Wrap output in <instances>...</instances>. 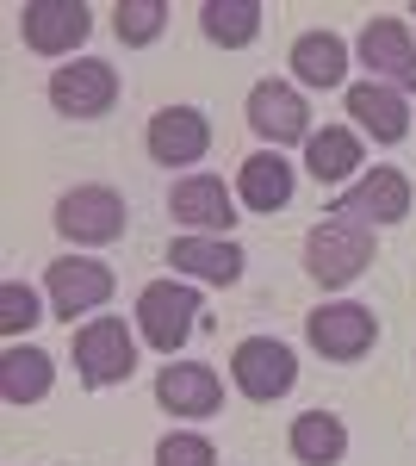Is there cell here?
<instances>
[{"label": "cell", "mask_w": 416, "mask_h": 466, "mask_svg": "<svg viewBox=\"0 0 416 466\" xmlns=\"http://www.w3.org/2000/svg\"><path fill=\"white\" fill-rule=\"evenodd\" d=\"M193 318H199V292L187 287V280H156V287H143L137 329H143V342H149V349L174 355V349L193 336Z\"/></svg>", "instance_id": "7a4b0ae2"}, {"label": "cell", "mask_w": 416, "mask_h": 466, "mask_svg": "<svg viewBox=\"0 0 416 466\" xmlns=\"http://www.w3.org/2000/svg\"><path fill=\"white\" fill-rule=\"evenodd\" d=\"M156 466H218V448H211L206 435H162V448H156Z\"/></svg>", "instance_id": "484cf974"}, {"label": "cell", "mask_w": 416, "mask_h": 466, "mask_svg": "<svg viewBox=\"0 0 416 466\" xmlns=\"http://www.w3.org/2000/svg\"><path fill=\"white\" fill-rule=\"evenodd\" d=\"M112 100H118V69L100 56H81V63L50 75V106L63 118H106Z\"/></svg>", "instance_id": "8992f818"}, {"label": "cell", "mask_w": 416, "mask_h": 466, "mask_svg": "<svg viewBox=\"0 0 416 466\" xmlns=\"http://www.w3.org/2000/svg\"><path fill=\"white\" fill-rule=\"evenodd\" d=\"M168 268L230 287V280L243 274V249H237V243H211V237H180V243H168Z\"/></svg>", "instance_id": "d6986e66"}, {"label": "cell", "mask_w": 416, "mask_h": 466, "mask_svg": "<svg viewBox=\"0 0 416 466\" xmlns=\"http://www.w3.org/2000/svg\"><path fill=\"white\" fill-rule=\"evenodd\" d=\"M305 168H311L323 187H336L360 168V137L342 131V125H330V131H311V144H305Z\"/></svg>", "instance_id": "7402d4cb"}, {"label": "cell", "mask_w": 416, "mask_h": 466, "mask_svg": "<svg viewBox=\"0 0 416 466\" xmlns=\"http://www.w3.org/2000/svg\"><path fill=\"white\" fill-rule=\"evenodd\" d=\"M32 323H44L37 318V292L25 287V280H6V287H0V329L19 336V329H32Z\"/></svg>", "instance_id": "d4e9b609"}, {"label": "cell", "mask_w": 416, "mask_h": 466, "mask_svg": "<svg viewBox=\"0 0 416 466\" xmlns=\"http://www.w3.org/2000/svg\"><path fill=\"white\" fill-rule=\"evenodd\" d=\"M360 63L373 69L380 87H398V94H416V44L404 19H373L360 32Z\"/></svg>", "instance_id": "8fae6325"}, {"label": "cell", "mask_w": 416, "mask_h": 466, "mask_svg": "<svg viewBox=\"0 0 416 466\" xmlns=\"http://www.w3.org/2000/svg\"><path fill=\"white\" fill-rule=\"evenodd\" d=\"M330 218H354V224H398V218H411V180L398 175V168H367V175H360L342 199L330 206Z\"/></svg>", "instance_id": "9c48e42d"}, {"label": "cell", "mask_w": 416, "mask_h": 466, "mask_svg": "<svg viewBox=\"0 0 416 466\" xmlns=\"http://www.w3.org/2000/svg\"><path fill=\"white\" fill-rule=\"evenodd\" d=\"M411 13H416V6H411Z\"/></svg>", "instance_id": "4316f807"}, {"label": "cell", "mask_w": 416, "mask_h": 466, "mask_svg": "<svg viewBox=\"0 0 416 466\" xmlns=\"http://www.w3.org/2000/svg\"><path fill=\"white\" fill-rule=\"evenodd\" d=\"M162 25H168V6H162V0H118V6H112L118 44H156Z\"/></svg>", "instance_id": "cb8c5ba5"}, {"label": "cell", "mask_w": 416, "mask_h": 466, "mask_svg": "<svg viewBox=\"0 0 416 466\" xmlns=\"http://www.w3.org/2000/svg\"><path fill=\"white\" fill-rule=\"evenodd\" d=\"M348 118H354L373 144H398V137L411 131V106H404V94H398V87H380V81L348 87Z\"/></svg>", "instance_id": "9a60e30c"}, {"label": "cell", "mask_w": 416, "mask_h": 466, "mask_svg": "<svg viewBox=\"0 0 416 466\" xmlns=\"http://www.w3.org/2000/svg\"><path fill=\"white\" fill-rule=\"evenodd\" d=\"M44 287H50L56 318H87V311H100L106 299H112V268L87 261V255H63V261H50Z\"/></svg>", "instance_id": "30bf717a"}, {"label": "cell", "mask_w": 416, "mask_h": 466, "mask_svg": "<svg viewBox=\"0 0 416 466\" xmlns=\"http://www.w3.org/2000/svg\"><path fill=\"white\" fill-rule=\"evenodd\" d=\"M249 125L268 137V144H311V112L305 100L286 87V81H261L255 94H249Z\"/></svg>", "instance_id": "7c38bea8"}, {"label": "cell", "mask_w": 416, "mask_h": 466, "mask_svg": "<svg viewBox=\"0 0 416 466\" xmlns=\"http://www.w3.org/2000/svg\"><path fill=\"white\" fill-rule=\"evenodd\" d=\"M75 367H81L87 386H118V380H131L137 342H131L125 318H94L87 323V329L75 336Z\"/></svg>", "instance_id": "277c9868"}, {"label": "cell", "mask_w": 416, "mask_h": 466, "mask_svg": "<svg viewBox=\"0 0 416 466\" xmlns=\"http://www.w3.org/2000/svg\"><path fill=\"white\" fill-rule=\"evenodd\" d=\"M230 380H237V392H243V398L274 404V398L292 392L299 360H292V349L274 342V336H249V342H237V355H230Z\"/></svg>", "instance_id": "3957f363"}, {"label": "cell", "mask_w": 416, "mask_h": 466, "mask_svg": "<svg viewBox=\"0 0 416 466\" xmlns=\"http://www.w3.org/2000/svg\"><path fill=\"white\" fill-rule=\"evenodd\" d=\"M237 193H243L249 212H279V206L292 199V168H286V156H279V149L249 156L243 175H237Z\"/></svg>", "instance_id": "e0dca14e"}, {"label": "cell", "mask_w": 416, "mask_h": 466, "mask_svg": "<svg viewBox=\"0 0 416 466\" xmlns=\"http://www.w3.org/2000/svg\"><path fill=\"white\" fill-rule=\"evenodd\" d=\"M50 380H56V360L44 349H6L0 355V398L6 404H37L50 392Z\"/></svg>", "instance_id": "44dd1931"}, {"label": "cell", "mask_w": 416, "mask_h": 466, "mask_svg": "<svg viewBox=\"0 0 416 466\" xmlns=\"http://www.w3.org/2000/svg\"><path fill=\"white\" fill-rule=\"evenodd\" d=\"M367 261H373V230L354 218H323L305 237V268H311L317 287H348Z\"/></svg>", "instance_id": "6da1fadb"}, {"label": "cell", "mask_w": 416, "mask_h": 466, "mask_svg": "<svg viewBox=\"0 0 416 466\" xmlns=\"http://www.w3.org/2000/svg\"><path fill=\"white\" fill-rule=\"evenodd\" d=\"M87 32H94V13L81 0H25L19 6V37L37 56H69Z\"/></svg>", "instance_id": "5b68a950"}, {"label": "cell", "mask_w": 416, "mask_h": 466, "mask_svg": "<svg viewBox=\"0 0 416 466\" xmlns=\"http://www.w3.org/2000/svg\"><path fill=\"white\" fill-rule=\"evenodd\" d=\"M199 19H206L211 44L243 50V44H255V32H261V0H206Z\"/></svg>", "instance_id": "603a6c76"}, {"label": "cell", "mask_w": 416, "mask_h": 466, "mask_svg": "<svg viewBox=\"0 0 416 466\" xmlns=\"http://www.w3.org/2000/svg\"><path fill=\"white\" fill-rule=\"evenodd\" d=\"M292 75L305 87H342L348 75V44L336 32H305L292 44Z\"/></svg>", "instance_id": "ffe728a7"}, {"label": "cell", "mask_w": 416, "mask_h": 466, "mask_svg": "<svg viewBox=\"0 0 416 466\" xmlns=\"http://www.w3.org/2000/svg\"><path fill=\"white\" fill-rule=\"evenodd\" d=\"M292 461L299 466H336L348 454V430L342 417H330V410H305V417H292Z\"/></svg>", "instance_id": "ac0fdd59"}, {"label": "cell", "mask_w": 416, "mask_h": 466, "mask_svg": "<svg viewBox=\"0 0 416 466\" xmlns=\"http://www.w3.org/2000/svg\"><path fill=\"white\" fill-rule=\"evenodd\" d=\"M156 398H162V410H174V417H218L224 380L211 367H199V360H180V367H162L156 373Z\"/></svg>", "instance_id": "5bb4252c"}, {"label": "cell", "mask_w": 416, "mask_h": 466, "mask_svg": "<svg viewBox=\"0 0 416 466\" xmlns=\"http://www.w3.org/2000/svg\"><path fill=\"white\" fill-rule=\"evenodd\" d=\"M211 149V125L206 112L193 106H162L149 118V156L162 162V168H187V162H199Z\"/></svg>", "instance_id": "4fadbf2b"}, {"label": "cell", "mask_w": 416, "mask_h": 466, "mask_svg": "<svg viewBox=\"0 0 416 466\" xmlns=\"http://www.w3.org/2000/svg\"><path fill=\"white\" fill-rule=\"evenodd\" d=\"M125 199L112 193V187H75L63 193V206H56V230L75 237V243H118L125 237Z\"/></svg>", "instance_id": "ba28073f"}, {"label": "cell", "mask_w": 416, "mask_h": 466, "mask_svg": "<svg viewBox=\"0 0 416 466\" xmlns=\"http://www.w3.org/2000/svg\"><path fill=\"white\" fill-rule=\"evenodd\" d=\"M168 212L180 218L187 230H230V224H237V212H230V193H224V180H218V175H187V180H174Z\"/></svg>", "instance_id": "2e32d148"}, {"label": "cell", "mask_w": 416, "mask_h": 466, "mask_svg": "<svg viewBox=\"0 0 416 466\" xmlns=\"http://www.w3.org/2000/svg\"><path fill=\"white\" fill-rule=\"evenodd\" d=\"M305 336L323 360H360L373 342H380V318L367 305H317L305 318Z\"/></svg>", "instance_id": "52a82bcc"}]
</instances>
